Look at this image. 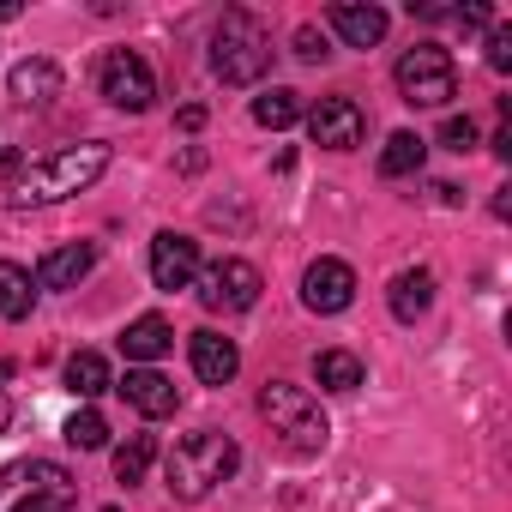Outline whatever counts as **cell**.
Listing matches in <instances>:
<instances>
[{"instance_id":"cell-1","label":"cell","mask_w":512,"mask_h":512,"mask_svg":"<svg viewBox=\"0 0 512 512\" xmlns=\"http://www.w3.org/2000/svg\"><path fill=\"white\" fill-rule=\"evenodd\" d=\"M109 145L103 139H85V145H61L49 157H31L19 163L7 181H0V205L7 211H37V205H61L73 193H85L103 169H109Z\"/></svg>"},{"instance_id":"cell-2","label":"cell","mask_w":512,"mask_h":512,"mask_svg":"<svg viewBox=\"0 0 512 512\" xmlns=\"http://www.w3.org/2000/svg\"><path fill=\"white\" fill-rule=\"evenodd\" d=\"M241 470V446L229 440V434H217V428H199V434H187V440H175L169 446V458H163V488L175 494V500H205L217 482H229Z\"/></svg>"},{"instance_id":"cell-3","label":"cell","mask_w":512,"mask_h":512,"mask_svg":"<svg viewBox=\"0 0 512 512\" xmlns=\"http://www.w3.org/2000/svg\"><path fill=\"white\" fill-rule=\"evenodd\" d=\"M211 67H217L223 85H253V79H266V67H272V37H266V25L253 19V13H241V7H229V13L217 19V31H211Z\"/></svg>"},{"instance_id":"cell-4","label":"cell","mask_w":512,"mask_h":512,"mask_svg":"<svg viewBox=\"0 0 512 512\" xmlns=\"http://www.w3.org/2000/svg\"><path fill=\"white\" fill-rule=\"evenodd\" d=\"M260 416L272 422V434H284L290 452H320L332 440V422L320 410V398L308 386H290V380H266L260 386Z\"/></svg>"},{"instance_id":"cell-5","label":"cell","mask_w":512,"mask_h":512,"mask_svg":"<svg viewBox=\"0 0 512 512\" xmlns=\"http://www.w3.org/2000/svg\"><path fill=\"white\" fill-rule=\"evenodd\" d=\"M398 97L410 103V109H446L452 97H458V67H452V55L440 49V43H416V49H404V61H398Z\"/></svg>"},{"instance_id":"cell-6","label":"cell","mask_w":512,"mask_h":512,"mask_svg":"<svg viewBox=\"0 0 512 512\" xmlns=\"http://www.w3.org/2000/svg\"><path fill=\"white\" fill-rule=\"evenodd\" d=\"M7 488H13L7 512H73V506H79V482H73V470L55 464V458L13 464V470H7Z\"/></svg>"},{"instance_id":"cell-7","label":"cell","mask_w":512,"mask_h":512,"mask_svg":"<svg viewBox=\"0 0 512 512\" xmlns=\"http://www.w3.org/2000/svg\"><path fill=\"white\" fill-rule=\"evenodd\" d=\"M103 97H109L115 109H127V115H145L151 97H157V79H151L145 55H133V49H109V55H103Z\"/></svg>"},{"instance_id":"cell-8","label":"cell","mask_w":512,"mask_h":512,"mask_svg":"<svg viewBox=\"0 0 512 512\" xmlns=\"http://www.w3.org/2000/svg\"><path fill=\"white\" fill-rule=\"evenodd\" d=\"M260 272H253L247 260H217V266H205V278H199V302L205 308H223V314H247L253 302H260Z\"/></svg>"},{"instance_id":"cell-9","label":"cell","mask_w":512,"mask_h":512,"mask_svg":"<svg viewBox=\"0 0 512 512\" xmlns=\"http://www.w3.org/2000/svg\"><path fill=\"white\" fill-rule=\"evenodd\" d=\"M193 278H199V241L163 229V235L151 241V284L175 296V290H193Z\"/></svg>"},{"instance_id":"cell-10","label":"cell","mask_w":512,"mask_h":512,"mask_svg":"<svg viewBox=\"0 0 512 512\" xmlns=\"http://www.w3.org/2000/svg\"><path fill=\"white\" fill-rule=\"evenodd\" d=\"M308 133H314V145H326V151H356L362 133H368V121H362V109H356L350 97H320V103L308 109Z\"/></svg>"},{"instance_id":"cell-11","label":"cell","mask_w":512,"mask_h":512,"mask_svg":"<svg viewBox=\"0 0 512 512\" xmlns=\"http://www.w3.org/2000/svg\"><path fill=\"white\" fill-rule=\"evenodd\" d=\"M302 302H308L314 314H344V308L356 302V272H350L344 260H314V266L302 272Z\"/></svg>"},{"instance_id":"cell-12","label":"cell","mask_w":512,"mask_h":512,"mask_svg":"<svg viewBox=\"0 0 512 512\" xmlns=\"http://www.w3.org/2000/svg\"><path fill=\"white\" fill-rule=\"evenodd\" d=\"M139 416H151V422H163V416H175V404H181V392H175V380H163L157 368H127V380L115 386Z\"/></svg>"},{"instance_id":"cell-13","label":"cell","mask_w":512,"mask_h":512,"mask_svg":"<svg viewBox=\"0 0 512 512\" xmlns=\"http://www.w3.org/2000/svg\"><path fill=\"white\" fill-rule=\"evenodd\" d=\"M187 356H193V374H199L205 386H229L235 368H241V350H235V338H223V332H193V338H187Z\"/></svg>"},{"instance_id":"cell-14","label":"cell","mask_w":512,"mask_h":512,"mask_svg":"<svg viewBox=\"0 0 512 512\" xmlns=\"http://www.w3.org/2000/svg\"><path fill=\"white\" fill-rule=\"evenodd\" d=\"M91 266H97V247H91V241H67V247L43 253L37 284H43V290H79V284L91 278Z\"/></svg>"},{"instance_id":"cell-15","label":"cell","mask_w":512,"mask_h":512,"mask_svg":"<svg viewBox=\"0 0 512 512\" xmlns=\"http://www.w3.org/2000/svg\"><path fill=\"white\" fill-rule=\"evenodd\" d=\"M7 91H13V103L43 109V103H55V97H61V67H55L49 55H31V61H19V67H13Z\"/></svg>"},{"instance_id":"cell-16","label":"cell","mask_w":512,"mask_h":512,"mask_svg":"<svg viewBox=\"0 0 512 512\" xmlns=\"http://www.w3.org/2000/svg\"><path fill=\"white\" fill-rule=\"evenodd\" d=\"M326 19H332V31H338L350 49H374V43L386 37V25H392L380 7H350V0H338V7H332Z\"/></svg>"},{"instance_id":"cell-17","label":"cell","mask_w":512,"mask_h":512,"mask_svg":"<svg viewBox=\"0 0 512 512\" xmlns=\"http://www.w3.org/2000/svg\"><path fill=\"white\" fill-rule=\"evenodd\" d=\"M386 302H392V320L416 326V320L434 308V272H398L392 290H386Z\"/></svg>"},{"instance_id":"cell-18","label":"cell","mask_w":512,"mask_h":512,"mask_svg":"<svg viewBox=\"0 0 512 512\" xmlns=\"http://www.w3.org/2000/svg\"><path fill=\"white\" fill-rule=\"evenodd\" d=\"M169 344H175V332H169V320H157V314H145V320H133L127 332H121V356L127 362H157V356H169Z\"/></svg>"},{"instance_id":"cell-19","label":"cell","mask_w":512,"mask_h":512,"mask_svg":"<svg viewBox=\"0 0 512 512\" xmlns=\"http://www.w3.org/2000/svg\"><path fill=\"white\" fill-rule=\"evenodd\" d=\"M37 308V278L13 260H0V320H31Z\"/></svg>"},{"instance_id":"cell-20","label":"cell","mask_w":512,"mask_h":512,"mask_svg":"<svg viewBox=\"0 0 512 512\" xmlns=\"http://www.w3.org/2000/svg\"><path fill=\"white\" fill-rule=\"evenodd\" d=\"M115 380H109V362L97 356V350H79V356H67V392L73 398H103Z\"/></svg>"},{"instance_id":"cell-21","label":"cell","mask_w":512,"mask_h":512,"mask_svg":"<svg viewBox=\"0 0 512 512\" xmlns=\"http://www.w3.org/2000/svg\"><path fill=\"white\" fill-rule=\"evenodd\" d=\"M308 109H302V91H284V85H272V91H260V97H253V121H260V127H296Z\"/></svg>"},{"instance_id":"cell-22","label":"cell","mask_w":512,"mask_h":512,"mask_svg":"<svg viewBox=\"0 0 512 512\" xmlns=\"http://www.w3.org/2000/svg\"><path fill=\"white\" fill-rule=\"evenodd\" d=\"M314 380H320L326 392H356V386H362V356H350V350H320V356H314Z\"/></svg>"},{"instance_id":"cell-23","label":"cell","mask_w":512,"mask_h":512,"mask_svg":"<svg viewBox=\"0 0 512 512\" xmlns=\"http://www.w3.org/2000/svg\"><path fill=\"white\" fill-rule=\"evenodd\" d=\"M422 157H428V139H416V133H392V139H386V151H380V175H386V181L416 175V169H422Z\"/></svg>"},{"instance_id":"cell-24","label":"cell","mask_w":512,"mask_h":512,"mask_svg":"<svg viewBox=\"0 0 512 512\" xmlns=\"http://www.w3.org/2000/svg\"><path fill=\"white\" fill-rule=\"evenodd\" d=\"M151 458H157V440L151 434H127L121 446H115V482H145V470H151Z\"/></svg>"},{"instance_id":"cell-25","label":"cell","mask_w":512,"mask_h":512,"mask_svg":"<svg viewBox=\"0 0 512 512\" xmlns=\"http://www.w3.org/2000/svg\"><path fill=\"white\" fill-rule=\"evenodd\" d=\"M61 434H67V446H79V452H97V446H109V422H103L97 410H73Z\"/></svg>"},{"instance_id":"cell-26","label":"cell","mask_w":512,"mask_h":512,"mask_svg":"<svg viewBox=\"0 0 512 512\" xmlns=\"http://www.w3.org/2000/svg\"><path fill=\"white\" fill-rule=\"evenodd\" d=\"M440 145H446V151H458V157H464V151H476V121H470V115H446Z\"/></svg>"},{"instance_id":"cell-27","label":"cell","mask_w":512,"mask_h":512,"mask_svg":"<svg viewBox=\"0 0 512 512\" xmlns=\"http://www.w3.org/2000/svg\"><path fill=\"white\" fill-rule=\"evenodd\" d=\"M488 67H494V73H512V25H494V37H488Z\"/></svg>"},{"instance_id":"cell-28","label":"cell","mask_w":512,"mask_h":512,"mask_svg":"<svg viewBox=\"0 0 512 512\" xmlns=\"http://www.w3.org/2000/svg\"><path fill=\"white\" fill-rule=\"evenodd\" d=\"M296 55H302V61H326L332 49H326V37H320L314 25H302V31H296Z\"/></svg>"},{"instance_id":"cell-29","label":"cell","mask_w":512,"mask_h":512,"mask_svg":"<svg viewBox=\"0 0 512 512\" xmlns=\"http://www.w3.org/2000/svg\"><path fill=\"white\" fill-rule=\"evenodd\" d=\"M175 127H181V133H199V127H205V109H199V103H187V109L175 115Z\"/></svg>"},{"instance_id":"cell-30","label":"cell","mask_w":512,"mask_h":512,"mask_svg":"<svg viewBox=\"0 0 512 512\" xmlns=\"http://www.w3.org/2000/svg\"><path fill=\"white\" fill-rule=\"evenodd\" d=\"M458 25H470V31H482V25H494V13H488V7H464V13H458Z\"/></svg>"},{"instance_id":"cell-31","label":"cell","mask_w":512,"mask_h":512,"mask_svg":"<svg viewBox=\"0 0 512 512\" xmlns=\"http://www.w3.org/2000/svg\"><path fill=\"white\" fill-rule=\"evenodd\" d=\"M494 157H500V163H512V133H506V127L494 133Z\"/></svg>"},{"instance_id":"cell-32","label":"cell","mask_w":512,"mask_h":512,"mask_svg":"<svg viewBox=\"0 0 512 512\" xmlns=\"http://www.w3.org/2000/svg\"><path fill=\"white\" fill-rule=\"evenodd\" d=\"M7 19H19V0H0V25H7Z\"/></svg>"},{"instance_id":"cell-33","label":"cell","mask_w":512,"mask_h":512,"mask_svg":"<svg viewBox=\"0 0 512 512\" xmlns=\"http://www.w3.org/2000/svg\"><path fill=\"white\" fill-rule=\"evenodd\" d=\"M7 422H13V404H7V392H0V434H7Z\"/></svg>"},{"instance_id":"cell-34","label":"cell","mask_w":512,"mask_h":512,"mask_svg":"<svg viewBox=\"0 0 512 512\" xmlns=\"http://www.w3.org/2000/svg\"><path fill=\"white\" fill-rule=\"evenodd\" d=\"M103 512H121V506H103Z\"/></svg>"}]
</instances>
